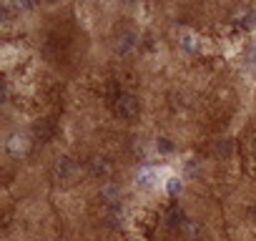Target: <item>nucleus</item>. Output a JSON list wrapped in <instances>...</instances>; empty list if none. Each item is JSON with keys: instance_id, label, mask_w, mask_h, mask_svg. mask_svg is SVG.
Instances as JSON below:
<instances>
[{"instance_id": "obj_1", "label": "nucleus", "mask_w": 256, "mask_h": 241, "mask_svg": "<svg viewBox=\"0 0 256 241\" xmlns=\"http://www.w3.org/2000/svg\"><path fill=\"white\" fill-rule=\"evenodd\" d=\"M113 108H116V113H118L120 118H136V116H138V110H141V106H138L136 96H134V93H126V90H120V93L116 96Z\"/></svg>"}, {"instance_id": "obj_2", "label": "nucleus", "mask_w": 256, "mask_h": 241, "mask_svg": "<svg viewBox=\"0 0 256 241\" xmlns=\"http://www.w3.org/2000/svg\"><path fill=\"white\" fill-rule=\"evenodd\" d=\"M76 174H78V164H76L73 158H68V156L58 158V164H56V176H58V181L70 184V181L76 178Z\"/></svg>"}, {"instance_id": "obj_3", "label": "nucleus", "mask_w": 256, "mask_h": 241, "mask_svg": "<svg viewBox=\"0 0 256 241\" xmlns=\"http://www.w3.org/2000/svg\"><path fill=\"white\" fill-rule=\"evenodd\" d=\"M134 46H136V33H131V30L120 33V36H118V40H116V50H118L120 56L131 53V50H134Z\"/></svg>"}, {"instance_id": "obj_4", "label": "nucleus", "mask_w": 256, "mask_h": 241, "mask_svg": "<svg viewBox=\"0 0 256 241\" xmlns=\"http://www.w3.org/2000/svg\"><path fill=\"white\" fill-rule=\"evenodd\" d=\"M6 148H8V154H13V156H20V154L26 151V136H20V134H13V136L8 138Z\"/></svg>"}, {"instance_id": "obj_5", "label": "nucleus", "mask_w": 256, "mask_h": 241, "mask_svg": "<svg viewBox=\"0 0 256 241\" xmlns=\"http://www.w3.org/2000/svg\"><path fill=\"white\" fill-rule=\"evenodd\" d=\"M90 174H93V176H100V178H106V176L110 174V166H108V161H106V158H100V156H93V158H90Z\"/></svg>"}, {"instance_id": "obj_6", "label": "nucleus", "mask_w": 256, "mask_h": 241, "mask_svg": "<svg viewBox=\"0 0 256 241\" xmlns=\"http://www.w3.org/2000/svg\"><path fill=\"white\" fill-rule=\"evenodd\" d=\"M136 184L144 186V188H151V186L156 184V171H154V168H141V171L136 174Z\"/></svg>"}, {"instance_id": "obj_7", "label": "nucleus", "mask_w": 256, "mask_h": 241, "mask_svg": "<svg viewBox=\"0 0 256 241\" xmlns=\"http://www.w3.org/2000/svg\"><path fill=\"white\" fill-rule=\"evenodd\" d=\"M181 218H184V211H181L178 206H174V208L168 211V221H171V224H178ZM181 224H184V221H181Z\"/></svg>"}, {"instance_id": "obj_8", "label": "nucleus", "mask_w": 256, "mask_h": 241, "mask_svg": "<svg viewBox=\"0 0 256 241\" xmlns=\"http://www.w3.org/2000/svg\"><path fill=\"white\" fill-rule=\"evenodd\" d=\"M166 188H168L171 196H176V194L181 191V178H168V186H166Z\"/></svg>"}, {"instance_id": "obj_9", "label": "nucleus", "mask_w": 256, "mask_h": 241, "mask_svg": "<svg viewBox=\"0 0 256 241\" xmlns=\"http://www.w3.org/2000/svg\"><path fill=\"white\" fill-rule=\"evenodd\" d=\"M158 151H164V154H171V151H174V144H171L168 138H158Z\"/></svg>"}]
</instances>
